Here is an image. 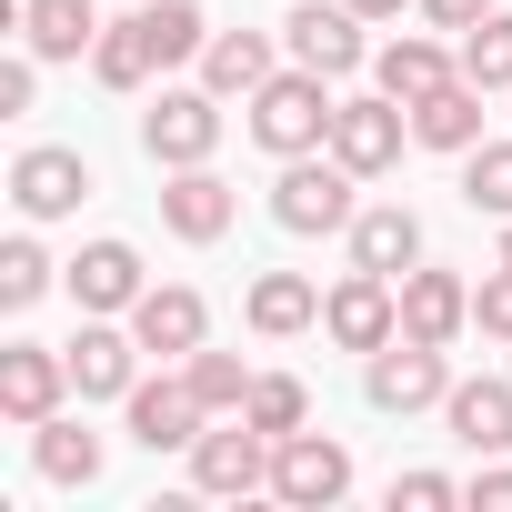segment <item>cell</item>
<instances>
[{
	"instance_id": "6da1fadb",
	"label": "cell",
	"mask_w": 512,
	"mask_h": 512,
	"mask_svg": "<svg viewBox=\"0 0 512 512\" xmlns=\"http://www.w3.org/2000/svg\"><path fill=\"white\" fill-rule=\"evenodd\" d=\"M241 111H251V141H262L272 161H302V151H332V111H342V91H332L322 71L292 61V71H272L262 91H251Z\"/></svg>"
},
{
	"instance_id": "7a4b0ae2",
	"label": "cell",
	"mask_w": 512,
	"mask_h": 512,
	"mask_svg": "<svg viewBox=\"0 0 512 512\" xmlns=\"http://www.w3.org/2000/svg\"><path fill=\"white\" fill-rule=\"evenodd\" d=\"M362 191V171H342L332 151H302V161H282V181H272V221L292 231V241H322V231H352V201Z\"/></svg>"
},
{
	"instance_id": "3957f363",
	"label": "cell",
	"mask_w": 512,
	"mask_h": 512,
	"mask_svg": "<svg viewBox=\"0 0 512 512\" xmlns=\"http://www.w3.org/2000/svg\"><path fill=\"white\" fill-rule=\"evenodd\" d=\"M462 372H452V352L442 342H412V332H392L382 352H362V402L372 412H442V392H452Z\"/></svg>"
},
{
	"instance_id": "277c9868",
	"label": "cell",
	"mask_w": 512,
	"mask_h": 512,
	"mask_svg": "<svg viewBox=\"0 0 512 512\" xmlns=\"http://www.w3.org/2000/svg\"><path fill=\"white\" fill-rule=\"evenodd\" d=\"M352 492V442L342 432H282L272 442V502H292V512H332Z\"/></svg>"
},
{
	"instance_id": "5b68a950",
	"label": "cell",
	"mask_w": 512,
	"mask_h": 512,
	"mask_svg": "<svg viewBox=\"0 0 512 512\" xmlns=\"http://www.w3.org/2000/svg\"><path fill=\"white\" fill-rule=\"evenodd\" d=\"M191 492H211V502H241V492H272V432H251L241 412L201 422V442H191Z\"/></svg>"
},
{
	"instance_id": "8992f818",
	"label": "cell",
	"mask_w": 512,
	"mask_h": 512,
	"mask_svg": "<svg viewBox=\"0 0 512 512\" xmlns=\"http://www.w3.org/2000/svg\"><path fill=\"white\" fill-rule=\"evenodd\" d=\"M372 21L352 11V0H292V21H282V51L302 61V71H322V81H352V71H372V41H362Z\"/></svg>"
},
{
	"instance_id": "52a82bcc",
	"label": "cell",
	"mask_w": 512,
	"mask_h": 512,
	"mask_svg": "<svg viewBox=\"0 0 512 512\" xmlns=\"http://www.w3.org/2000/svg\"><path fill=\"white\" fill-rule=\"evenodd\" d=\"M61 352H71V392H81V402H131V382H141V362H151L141 332L111 322V312H81V332H71Z\"/></svg>"
},
{
	"instance_id": "ba28073f",
	"label": "cell",
	"mask_w": 512,
	"mask_h": 512,
	"mask_svg": "<svg viewBox=\"0 0 512 512\" xmlns=\"http://www.w3.org/2000/svg\"><path fill=\"white\" fill-rule=\"evenodd\" d=\"M141 151H151L161 171L211 161V151H221V91H211V81H201V91H161V101L141 111Z\"/></svg>"
},
{
	"instance_id": "9c48e42d",
	"label": "cell",
	"mask_w": 512,
	"mask_h": 512,
	"mask_svg": "<svg viewBox=\"0 0 512 512\" xmlns=\"http://www.w3.org/2000/svg\"><path fill=\"white\" fill-rule=\"evenodd\" d=\"M402 141H412V111H402L392 91H352V101L332 111V161L362 171V181H382V171L402 161Z\"/></svg>"
},
{
	"instance_id": "30bf717a",
	"label": "cell",
	"mask_w": 512,
	"mask_h": 512,
	"mask_svg": "<svg viewBox=\"0 0 512 512\" xmlns=\"http://www.w3.org/2000/svg\"><path fill=\"white\" fill-rule=\"evenodd\" d=\"M322 332H332L342 352H382V342L402 332V282H392V272H362V262H352V272H342V282L322 292Z\"/></svg>"
},
{
	"instance_id": "8fae6325",
	"label": "cell",
	"mask_w": 512,
	"mask_h": 512,
	"mask_svg": "<svg viewBox=\"0 0 512 512\" xmlns=\"http://www.w3.org/2000/svg\"><path fill=\"white\" fill-rule=\"evenodd\" d=\"M11 201H21V221H71V211L91 201V161L61 151V141H31V151L11 161Z\"/></svg>"
},
{
	"instance_id": "7c38bea8",
	"label": "cell",
	"mask_w": 512,
	"mask_h": 512,
	"mask_svg": "<svg viewBox=\"0 0 512 512\" xmlns=\"http://www.w3.org/2000/svg\"><path fill=\"white\" fill-rule=\"evenodd\" d=\"M61 282H71L81 312H111V322H131V302L151 292V272H141V251H131V241H81L71 262H61Z\"/></svg>"
},
{
	"instance_id": "4fadbf2b",
	"label": "cell",
	"mask_w": 512,
	"mask_h": 512,
	"mask_svg": "<svg viewBox=\"0 0 512 512\" xmlns=\"http://www.w3.org/2000/svg\"><path fill=\"white\" fill-rule=\"evenodd\" d=\"M131 332H141L151 362H191V352L211 342V302H201L191 282H151V292L131 302Z\"/></svg>"
},
{
	"instance_id": "5bb4252c",
	"label": "cell",
	"mask_w": 512,
	"mask_h": 512,
	"mask_svg": "<svg viewBox=\"0 0 512 512\" xmlns=\"http://www.w3.org/2000/svg\"><path fill=\"white\" fill-rule=\"evenodd\" d=\"M121 422H131V442H141V452H191L211 412H201V392H191L181 372H161V382H131Z\"/></svg>"
},
{
	"instance_id": "9a60e30c",
	"label": "cell",
	"mask_w": 512,
	"mask_h": 512,
	"mask_svg": "<svg viewBox=\"0 0 512 512\" xmlns=\"http://www.w3.org/2000/svg\"><path fill=\"white\" fill-rule=\"evenodd\" d=\"M61 392H71V352H51V342H11L0 352V422H51L61 412Z\"/></svg>"
},
{
	"instance_id": "2e32d148",
	"label": "cell",
	"mask_w": 512,
	"mask_h": 512,
	"mask_svg": "<svg viewBox=\"0 0 512 512\" xmlns=\"http://www.w3.org/2000/svg\"><path fill=\"white\" fill-rule=\"evenodd\" d=\"M231 211H241V191H231L211 161L161 171V231H171V241H221V231H231Z\"/></svg>"
},
{
	"instance_id": "e0dca14e",
	"label": "cell",
	"mask_w": 512,
	"mask_h": 512,
	"mask_svg": "<svg viewBox=\"0 0 512 512\" xmlns=\"http://www.w3.org/2000/svg\"><path fill=\"white\" fill-rule=\"evenodd\" d=\"M442 432L482 462V452H512V382L502 372H462L452 392H442Z\"/></svg>"
},
{
	"instance_id": "ac0fdd59",
	"label": "cell",
	"mask_w": 512,
	"mask_h": 512,
	"mask_svg": "<svg viewBox=\"0 0 512 512\" xmlns=\"http://www.w3.org/2000/svg\"><path fill=\"white\" fill-rule=\"evenodd\" d=\"M442 81H462V51H442L432 31H392V41L372 51V91H392L402 111H412V101H432Z\"/></svg>"
},
{
	"instance_id": "d6986e66",
	"label": "cell",
	"mask_w": 512,
	"mask_h": 512,
	"mask_svg": "<svg viewBox=\"0 0 512 512\" xmlns=\"http://www.w3.org/2000/svg\"><path fill=\"white\" fill-rule=\"evenodd\" d=\"M402 332L452 352V342L472 332V282H462V272H432V262H412V272H402Z\"/></svg>"
},
{
	"instance_id": "ffe728a7",
	"label": "cell",
	"mask_w": 512,
	"mask_h": 512,
	"mask_svg": "<svg viewBox=\"0 0 512 512\" xmlns=\"http://www.w3.org/2000/svg\"><path fill=\"white\" fill-rule=\"evenodd\" d=\"M282 61H292V51H282L272 31H211V51H201V81H211L221 101H251V91H262Z\"/></svg>"
},
{
	"instance_id": "44dd1931",
	"label": "cell",
	"mask_w": 512,
	"mask_h": 512,
	"mask_svg": "<svg viewBox=\"0 0 512 512\" xmlns=\"http://www.w3.org/2000/svg\"><path fill=\"white\" fill-rule=\"evenodd\" d=\"M342 241H352V262H362V272H392V282L422 262V221H412L402 201H372V211H352V231H342Z\"/></svg>"
},
{
	"instance_id": "7402d4cb",
	"label": "cell",
	"mask_w": 512,
	"mask_h": 512,
	"mask_svg": "<svg viewBox=\"0 0 512 512\" xmlns=\"http://www.w3.org/2000/svg\"><path fill=\"white\" fill-rule=\"evenodd\" d=\"M241 322L262 332V342H292V332L322 322V282H302V272H262V282L241 292Z\"/></svg>"
},
{
	"instance_id": "603a6c76",
	"label": "cell",
	"mask_w": 512,
	"mask_h": 512,
	"mask_svg": "<svg viewBox=\"0 0 512 512\" xmlns=\"http://www.w3.org/2000/svg\"><path fill=\"white\" fill-rule=\"evenodd\" d=\"M31 472H41V482H61V492H91V482H101V432H81L71 412L31 422Z\"/></svg>"
},
{
	"instance_id": "cb8c5ba5",
	"label": "cell",
	"mask_w": 512,
	"mask_h": 512,
	"mask_svg": "<svg viewBox=\"0 0 512 512\" xmlns=\"http://www.w3.org/2000/svg\"><path fill=\"white\" fill-rule=\"evenodd\" d=\"M91 41H101V11H91V0H21V51H41V61H91Z\"/></svg>"
},
{
	"instance_id": "d4e9b609",
	"label": "cell",
	"mask_w": 512,
	"mask_h": 512,
	"mask_svg": "<svg viewBox=\"0 0 512 512\" xmlns=\"http://www.w3.org/2000/svg\"><path fill=\"white\" fill-rule=\"evenodd\" d=\"M482 101H492V91L442 81L432 101H412V141H422V151H472V141H482Z\"/></svg>"
},
{
	"instance_id": "484cf974",
	"label": "cell",
	"mask_w": 512,
	"mask_h": 512,
	"mask_svg": "<svg viewBox=\"0 0 512 512\" xmlns=\"http://www.w3.org/2000/svg\"><path fill=\"white\" fill-rule=\"evenodd\" d=\"M161 71V51H151V21L131 11V21H101V41H91V81L101 91H141Z\"/></svg>"
},
{
	"instance_id": "4316f807",
	"label": "cell",
	"mask_w": 512,
	"mask_h": 512,
	"mask_svg": "<svg viewBox=\"0 0 512 512\" xmlns=\"http://www.w3.org/2000/svg\"><path fill=\"white\" fill-rule=\"evenodd\" d=\"M181 382H191V392H201V412L221 422V412H241V402H251V382H262V372H251L241 352H211V342H201V352L181 362Z\"/></svg>"
},
{
	"instance_id": "83f0119b",
	"label": "cell",
	"mask_w": 512,
	"mask_h": 512,
	"mask_svg": "<svg viewBox=\"0 0 512 512\" xmlns=\"http://www.w3.org/2000/svg\"><path fill=\"white\" fill-rule=\"evenodd\" d=\"M462 201L482 221H512V141H472L462 151Z\"/></svg>"
},
{
	"instance_id": "f1b7e54d",
	"label": "cell",
	"mask_w": 512,
	"mask_h": 512,
	"mask_svg": "<svg viewBox=\"0 0 512 512\" xmlns=\"http://www.w3.org/2000/svg\"><path fill=\"white\" fill-rule=\"evenodd\" d=\"M141 21H151V51H161V71L211 51V21H201V0H141Z\"/></svg>"
},
{
	"instance_id": "f546056e",
	"label": "cell",
	"mask_w": 512,
	"mask_h": 512,
	"mask_svg": "<svg viewBox=\"0 0 512 512\" xmlns=\"http://www.w3.org/2000/svg\"><path fill=\"white\" fill-rule=\"evenodd\" d=\"M462 81L472 91H512V11H492V21L462 31Z\"/></svg>"
},
{
	"instance_id": "4dcf8cb0",
	"label": "cell",
	"mask_w": 512,
	"mask_h": 512,
	"mask_svg": "<svg viewBox=\"0 0 512 512\" xmlns=\"http://www.w3.org/2000/svg\"><path fill=\"white\" fill-rule=\"evenodd\" d=\"M241 422L282 442V432H302V422H312V392H302L292 372H262V382H251V402H241Z\"/></svg>"
},
{
	"instance_id": "1f68e13d",
	"label": "cell",
	"mask_w": 512,
	"mask_h": 512,
	"mask_svg": "<svg viewBox=\"0 0 512 512\" xmlns=\"http://www.w3.org/2000/svg\"><path fill=\"white\" fill-rule=\"evenodd\" d=\"M51 272H61V262H51L31 231H21V241H0V312H31V302L51 292Z\"/></svg>"
},
{
	"instance_id": "d6a6232c",
	"label": "cell",
	"mask_w": 512,
	"mask_h": 512,
	"mask_svg": "<svg viewBox=\"0 0 512 512\" xmlns=\"http://www.w3.org/2000/svg\"><path fill=\"white\" fill-rule=\"evenodd\" d=\"M462 482L452 472H392V512H452Z\"/></svg>"
},
{
	"instance_id": "836d02e7",
	"label": "cell",
	"mask_w": 512,
	"mask_h": 512,
	"mask_svg": "<svg viewBox=\"0 0 512 512\" xmlns=\"http://www.w3.org/2000/svg\"><path fill=\"white\" fill-rule=\"evenodd\" d=\"M472 322H482V342H512V262H492V272H482Z\"/></svg>"
},
{
	"instance_id": "e575fe53",
	"label": "cell",
	"mask_w": 512,
	"mask_h": 512,
	"mask_svg": "<svg viewBox=\"0 0 512 512\" xmlns=\"http://www.w3.org/2000/svg\"><path fill=\"white\" fill-rule=\"evenodd\" d=\"M41 101V51H11V61H0V121H21Z\"/></svg>"
},
{
	"instance_id": "d590c367",
	"label": "cell",
	"mask_w": 512,
	"mask_h": 512,
	"mask_svg": "<svg viewBox=\"0 0 512 512\" xmlns=\"http://www.w3.org/2000/svg\"><path fill=\"white\" fill-rule=\"evenodd\" d=\"M462 502H472V512H512V462H502V452H482V462H472V482H462Z\"/></svg>"
},
{
	"instance_id": "8d00e7d4",
	"label": "cell",
	"mask_w": 512,
	"mask_h": 512,
	"mask_svg": "<svg viewBox=\"0 0 512 512\" xmlns=\"http://www.w3.org/2000/svg\"><path fill=\"white\" fill-rule=\"evenodd\" d=\"M492 11H502V0H422L432 31H472V21H492Z\"/></svg>"
},
{
	"instance_id": "74e56055",
	"label": "cell",
	"mask_w": 512,
	"mask_h": 512,
	"mask_svg": "<svg viewBox=\"0 0 512 512\" xmlns=\"http://www.w3.org/2000/svg\"><path fill=\"white\" fill-rule=\"evenodd\" d=\"M362 21H402V11H422V0H352Z\"/></svg>"
},
{
	"instance_id": "f35d334b",
	"label": "cell",
	"mask_w": 512,
	"mask_h": 512,
	"mask_svg": "<svg viewBox=\"0 0 512 512\" xmlns=\"http://www.w3.org/2000/svg\"><path fill=\"white\" fill-rule=\"evenodd\" d=\"M502 262H512V221H502Z\"/></svg>"
}]
</instances>
